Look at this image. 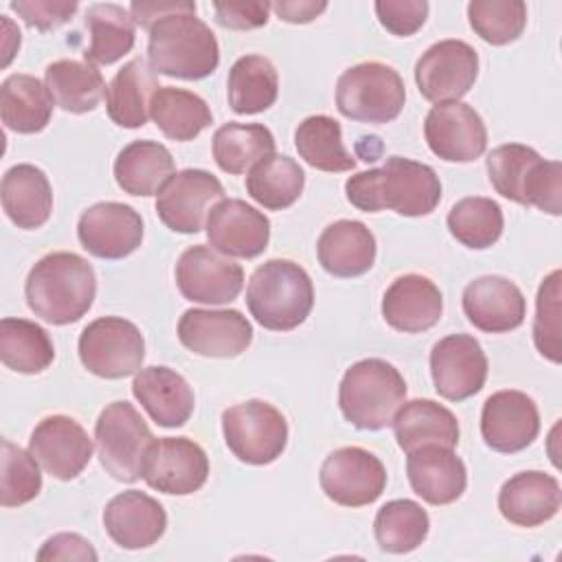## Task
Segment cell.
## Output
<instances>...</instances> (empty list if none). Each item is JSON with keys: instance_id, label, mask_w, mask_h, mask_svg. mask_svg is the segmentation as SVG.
I'll list each match as a JSON object with an SVG mask.
<instances>
[{"instance_id": "obj_1", "label": "cell", "mask_w": 562, "mask_h": 562, "mask_svg": "<svg viewBox=\"0 0 562 562\" xmlns=\"http://www.w3.org/2000/svg\"><path fill=\"white\" fill-rule=\"evenodd\" d=\"M345 193L364 213L391 209L406 217H422L439 204L441 182L430 165L391 156L382 167L351 176L345 182Z\"/></svg>"}, {"instance_id": "obj_2", "label": "cell", "mask_w": 562, "mask_h": 562, "mask_svg": "<svg viewBox=\"0 0 562 562\" xmlns=\"http://www.w3.org/2000/svg\"><path fill=\"white\" fill-rule=\"evenodd\" d=\"M24 294L31 312L50 325L77 323L94 303V268L75 252H48L29 272Z\"/></svg>"}, {"instance_id": "obj_3", "label": "cell", "mask_w": 562, "mask_h": 562, "mask_svg": "<svg viewBox=\"0 0 562 562\" xmlns=\"http://www.w3.org/2000/svg\"><path fill=\"white\" fill-rule=\"evenodd\" d=\"M149 66L158 75L198 81L215 72L220 46L213 31L195 18V11L171 13L149 26Z\"/></svg>"}, {"instance_id": "obj_4", "label": "cell", "mask_w": 562, "mask_h": 562, "mask_svg": "<svg viewBox=\"0 0 562 562\" xmlns=\"http://www.w3.org/2000/svg\"><path fill=\"white\" fill-rule=\"evenodd\" d=\"M487 176L503 198L538 206L549 215L562 213V165L544 160L536 149L507 143L494 147L485 158Z\"/></svg>"}, {"instance_id": "obj_5", "label": "cell", "mask_w": 562, "mask_h": 562, "mask_svg": "<svg viewBox=\"0 0 562 562\" xmlns=\"http://www.w3.org/2000/svg\"><path fill=\"white\" fill-rule=\"evenodd\" d=\"M246 305L261 327L270 331H290L312 312V279L290 259H268L248 281Z\"/></svg>"}, {"instance_id": "obj_6", "label": "cell", "mask_w": 562, "mask_h": 562, "mask_svg": "<svg viewBox=\"0 0 562 562\" xmlns=\"http://www.w3.org/2000/svg\"><path fill=\"white\" fill-rule=\"evenodd\" d=\"M406 382L386 360L364 358L351 364L338 386V406L360 430L386 428L404 404Z\"/></svg>"}, {"instance_id": "obj_7", "label": "cell", "mask_w": 562, "mask_h": 562, "mask_svg": "<svg viewBox=\"0 0 562 562\" xmlns=\"http://www.w3.org/2000/svg\"><path fill=\"white\" fill-rule=\"evenodd\" d=\"M406 88L395 68L362 61L347 68L336 81V108L358 123H389L400 116Z\"/></svg>"}, {"instance_id": "obj_8", "label": "cell", "mask_w": 562, "mask_h": 562, "mask_svg": "<svg viewBox=\"0 0 562 562\" xmlns=\"http://www.w3.org/2000/svg\"><path fill=\"white\" fill-rule=\"evenodd\" d=\"M222 432L228 450L244 463L268 465L288 443V422L263 400H248L222 413Z\"/></svg>"}, {"instance_id": "obj_9", "label": "cell", "mask_w": 562, "mask_h": 562, "mask_svg": "<svg viewBox=\"0 0 562 562\" xmlns=\"http://www.w3.org/2000/svg\"><path fill=\"white\" fill-rule=\"evenodd\" d=\"M94 441L105 472L116 481L134 483L140 479L143 457L154 435L130 402H112L94 424Z\"/></svg>"}, {"instance_id": "obj_10", "label": "cell", "mask_w": 562, "mask_h": 562, "mask_svg": "<svg viewBox=\"0 0 562 562\" xmlns=\"http://www.w3.org/2000/svg\"><path fill=\"white\" fill-rule=\"evenodd\" d=\"M79 360L99 378L121 380L140 371L145 338L132 321L101 316L83 327L79 336Z\"/></svg>"}, {"instance_id": "obj_11", "label": "cell", "mask_w": 562, "mask_h": 562, "mask_svg": "<svg viewBox=\"0 0 562 562\" xmlns=\"http://www.w3.org/2000/svg\"><path fill=\"white\" fill-rule=\"evenodd\" d=\"M140 479L162 494L187 496L209 479V457L187 437H160L147 446Z\"/></svg>"}, {"instance_id": "obj_12", "label": "cell", "mask_w": 562, "mask_h": 562, "mask_svg": "<svg viewBox=\"0 0 562 562\" xmlns=\"http://www.w3.org/2000/svg\"><path fill=\"white\" fill-rule=\"evenodd\" d=\"M321 490L342 507H362L378 501L386 487L382 461L358 446L338 448L321 465Z\"/></svg>"}, {"instance_id": "obj_13", "label": "cell", "mask_w": 562, "mask_h": 562, "mask_svg": "<svg viewBox=\"0 0 562 562\" xmlns=\"http://www.w3.org/2000/svg\"><path fill=\"white\" fill-rule=\"evenodd\" d=\"M479 75V55L463 40H441L426 48L415 64V83L432 103L459 101Z\"/></svg>"}, {"instance_id": "obj_14", "label": "cell", "mask_w": 562, "mask_h": 562, "mask_svg": "<svg viewBox=\"0 0 562 562\" xmlns=\"http://www.w3.org/2000/svg\"><path fill=\"white\" fill-rule=\"evenodd\" d=\"M176 283L187 301L224 305L239 296L244 288V270L217 250L198 244L180 255L176 263Z\"/></svg>"}, {"instance_id": "obj_15", "label": "cell", "mask_w": 562, "mask_h": 562, "mask_svg": "<svg viewBox=\"0 0 562 562\" xmlns=\"http://www.w3.org/2000/svg\"><path fill=\"white\" fill-rule=\"evenodd\" d=\"M430 375L435 391L461 402L476 395L487 378V358L481 342L470 334H450L432 345Z\"/></svg>"}, {"instance_id": "obj_16", "label": "cell", "mask_w": 562, "mask_h": 562, "mask_svg": "<svg viewBox=\"0 0 562 562\" xmlns=\"http://www.w3.org/2000/svg\"><path fill=\"white\" fill-rule=\"evenodd\" d=\"M224 200L222 182L204 169H184L169 178L156 200L160 222L173 233L191 235L204 224L206 211Z\"/></svg>"}, {"instance_id": "obj_17", "label": "cell", "mask_w": 562, "mask_h": 562, "mask_svg": "<svg viewBox=\"0 0 562 562\" xmlns=\"http://www.w3.org/2000/svg\"><path fill=\"white\" fill-rule=\"evenodd\" d=\"M424 136L430 151L448 162L476 160L487 147L481 114L461 101L432 105L424 121Z\"/></svg>"}, {"instance_id": "obj_18", "label": "cell", "mask_w": 562, "mask_h": 562, "mask_svg": "<svg viewBox=\"0 0 562 562\" xmlns=\"http://www.w3.org/2000/svg\"><path fill=\"white\" fill-rule=\"evenodd\" d=\"M180 342L206 358H235L252 342V325L239 310H187L178 321Z\"/></svg>"}, {"instance_id": "obj_19", "label": "cell", "mask_w": 562, "mask_h": 562, "mask_svg": "<svg viewBox=\"0 0 562 562\" xmlns=\"http://www.w3.org/2000/svg\"><path fill=\"white\" fill-rule=\"evenodd\" d=\"M29 452L55 479L70 481L83 472L92 457V439L68 415H48L31 432Z\"/></svg>"}, {"instance_id": "obj_20", "label": "cell", "mask_w": 562, "mask_h": 562, "mask_svg": "<svg viewBox=\"0 0 562 562\" xmlns=\"http://www.w3.org/2000/svg\"><path fill=\"white\" fill-rule=\"evenodd\" d=\"M77 237L99 259H123L140 246L143 220L130 204L99 202L81 213Z\"/></svg>"}, {"instance_id": "obj_21", "label": "cell", "mask_w": 562, "mask_h": 562, "mask_svg": "<svg viewBox=\"0 0 562 562\" xmlns=\"http://www.w3.org/2000/svg\"><path fill=\"white\" fill-rule=\"evenodd\" d=\"M540 432L536 402L522 391H496L481 411L483 441L496 452H520L533 443Z\"/></svg>"}, {"instance_id": "obj_22", "label": "cell", "mask_w": 562, "mask_h": 562, "mask_svg": "<svg viewBox=\"0 0 562 562\" xmlns=\"http://www.w3.org/2000/svg\"><path fill=\"white\" fill-rule=\"evenodd\" d=\"M206 237L226 257H259L270 241V220L244 200H220L206 215Z\"/></svg>"}, {"instance_id": "obj_23", "label": "cell", "mask_w": 562, "mask_h": 562, "mask_svg": "<svg viewBox=\"0 0 562 562\" xmlns=\"http://www.w3.org/2000/svg\"><path fill=\"white\" fill-rule=\"evenodd\" d=\"M461 303L468 321L487 334H505L520 327L527 310L520 288L498 274H485L470 281Z\"/></svg>"}, {"instance_id": "obj_24", "label": "cell", "mask_w": 562, "mask_h": 562, "mask_svg": "<svg viewBox=\"0 0 562 562\" xmlns=\"http://www.w3.org/2000/svg\"><path fill=\"white\" fill-rule=\"evenodd\" d=\"M406 474L413 492L430 505H450L465 492V463L454 448L428 443L408 452Z\"/></svg>"}, {"instance_id": "obj_25", "label": "cell", "mask_w": 562, "mask_h": 562, "mask_svg": "<svg viewBox=\"0 0 562 562\" xmlns=\"http://www.w3.org/2000/svg\"><path fill=\"white\" fill-rule=\"evenodd\" d=\"M108 536L123 549H145L160 540L167 529L162 505L145 492L127 490L110 498L103 509Z\"/></svg>"}, {"instance_id": "obj_26", "label": "cell", "mask_w": 562, "mask_h": 562, "mask_svg": "<svg viewBox=\"0 0 562 562\" xmlns=\"http://www.w3.org/2000/svg\"><path fill=\"white\" fill-rule=\"evenodd\" d=\"M441 292L424 274L397 277L382 299L384 321L404 334H419L435 327L441 318Z\"/></svg>"}, {"instance_id": "obj_27", "label": "cell", "mask_w": 562, "mask_h": 562, "mask_svg": "<svg viewBox=\"0 0 562 562\" xmlns=\"http://www.w3.org/2000/svg\"><path fill=\"white\" fill-rule=\"evenodd\" d=\"M132 393L147 415L162 428H178L189 422L195 395L189 382L169 367H145L134 375Z\"/></svg>"}, {"instance_id": "obj_28", "label": "cell", "mask_w": 562, "mask_h": 562, "mask_svg": "<svg viewBox=\"0 0 562 562\" xmlns=\"http://www.w3.org/2000/svg\"><path fill=\"white\" fill-rule=\"evenodd\" d=\"M562 492L555 476L527 470L507 479L498 492V509L505 520L518 527H538L560 509Z\"/></svg>"}, {"instance_id": "obj_29", "label": "cell", "mask_w": 562, "mask_h": 562, "mask_svg": "<svg viewBox=\"0 0 562 562\" xmlns=\"http://www.w3.org/2000/svg\"><path fill=\"white\" fill-rule=\"evenodd\" d=\"M375 250L373 233L358 220H338L329 224L316 244L323 270L340 279L369 272L375 261Z\"/></svg>"}, {"instance_id": "obj_30", "label": "cell", "mask_w": 562, "mask_h": 562, "mask_svg": "<svg viewBox=\"0 0 562 562\" xmlns=\"http://www.w3.org/2000/svg\"><path fill=\"white\" fill-rule=\"evenodd\" d=\"M2 209L18 228H40L53 211V189L46 173L29 162L15 165L2 176Z\"/></svg>"}, {"instance_id": "obj_31", "label": "cell", "mask_w": 562, "mask_h": 562, "mask_svg": "<svg viewBox=\"0 0 562 562\" xmlns=\"http://www.w3.org/2000/svg\"><path fill=\"white\" fill-rule=\"evenodd\" d=\"M158 88L154 68L140 57L130 59L121 70H116L105 90L108 116L121 127H143L149 119L151 97Z\"/></svg>"}, {"instance_id": "obj_32", "label": "cell", "mask_w": 562, "mask_h": 562, "mask_svg": "<svg viewBox=\"0 0 562 562\" xmlns=\"http://www.w3.org/2000/svg\"><path fill=\"white\" fill-rule=\"evenodd\" d=\"M391 424L397 446L406 454L428 443H439L448 448H454L459 443V422L454 413L437 404L435 400L404 402Z\"/></svg>"}, {"instance_id": "obj_33", "label": "cell", "mask_w": 562, "mask_h": 562, "mask_svg": "<svg viewBox=\"0 0 562 562\" xmlns=\"http://www.w3.org/2000/svg\"><path fill=\"white\" fill-rule=\"evenodd\" d=\"M176 173L171 151L156 140H132L114 160V180L130 195H154Z\"/></svg>"}, {"instance_id": "obj_34", "label": "cell", "mask_w": 562, "mask_h": 562, "mask_svg": "<svg viewBox=\"0 0 562 562\" xmlns=\"http://www.w3.org/2000/svg\"><path fill=\"white\" fill-rule=\"evenodd\" d=\"M44 83L55 101L66 112H92L105 97L103 75L90 61L57 59L46 66Z\"/></svg>"}, {"instance_id": "obj_35", "label": "cell", "mask_w": 562, "mask_h": 562, "mask_svg": "<svg viewBox=\"0 0 562 562\" xmlns=\"http://www.w3.org/2000/svg\"><path fill=\"white\" fill-rule=\"evenodd\" d=\"M53 97L37 77L9 75L0 86V116L18 134L42 132L53 114Z\"/></svg>"}, {"instance_id": "obj_36", "label": "cell", "mask_w": 562, "mask_h": 562, "mask_svg": "<svg viewBox=\"0 0 562 562\" xmlns=\"http://www.w3.org/2000/svg\"><path fill=\"white\" fill-rule=\"evenodd\" d=\"M86 26L90 33V46L83 55L90 64L110 66L134 48V20L121 4L99 2L88 7Z\"/></svg>"}, {"instance_id": "obj_37", "label": "cell", "mask_w": 562, "mask_h": 562, "mask_svg": "<svg viewBox=\"0 0 562 562\" xmlns=\"http://www.w3.org/2000/svg\"><path fill=\"white\" fill-rule=\"evenodd\" d=\"M305 187V171L301 165L281 154H270L259 160L246 176L248 195L268 211H283L292 206Z\"/></svg>"}, {"instance_id": "obj_38", "label": "cell", "mask_w": 562, "mask_h": 562, "mask_svg": "<svg viewBox=\"0 0 562 562\" xmlns=\"http://www.w3.org/2000/svg\"><path fill=\"white\" fill-rule=\"evenodd\" d=\"M279 94L274 64L263 55H244L228 70V105L237 114H259Z\"/></svg>"}, {"instance_id": "obj_39", "label": "cell", "mask_w": 562, "mask_h": 562, "mask_svg": "<svg viewBox=\"0 0 562 562\" xmlns=\"http://www.w3.org/2000/svg\"><path fill=\"white\" fill-rule=\"evenodd\" d=\"M149 116L158 130L171 140H193L202 130L213 123L206 101L182 88H158L151 97Z\"/></svg>"}, {"instance_id": "obj_40", "label": "cell", "mask_w": 562, "mask_h": 562, "mask_svg": "<svg viewBox=\"0 0 562 562\" xmlns=\"http://www.w3.org/2000/svg\"><path fill=\"white\" fill-rule=\"evenodd\" d=\"M270 154H274V136L266 125L226 123L213 134V158L226 173H246Z\"/></svg>"}, {"instance_id": "obj_41", "label": "cell", "mask_w": 562, "mask_h": 562, "mask_svg": "<svg viewBox=\"0 0 562 562\" xmlns=\"http://www.w3.org/2000/svg\"><path fill=\"white\" fill-rule=\"evenodd\" d=\"M299 156L318 171H351L356 158L342 145L340 123L327 114H314L299 123L294 132Z\"/></svg>"}, {"instance_id": "obj_42", "label": "cell", "mask_w": 562, "mask_h": 562, "mask_svg": "<svg viewBox=\"0 0 562 562\" xmlns=\"http://www.w3.org/2000/svg\"><path fill=\"white\" fill-rule=\"evenodd\" d=\"M0 358L18 373H40L55 360V347L44 327L24 318L0 321Z\"/></svg>"}, {"instance_id": "obj_43", "label": "cell", "mask_w": 562, "mask_h": 562, "mask_svg": "<svg viewBox=\"0 0 562 562\" xmlns=\"http://www.w3.org/2000/svg\"><path fill=\"white\" fill-rule=\"evenodd\" d=\"M430 529L426 509L408 498H395L384 503L373 520V533L382 551L408 553L417 549Z\"/></svg>"}, {"instance_id": "obj_44", "label": "cell", "mask_w": 562, "mask_h": 562, "mask_svg": "<svg viewBox=\"0 0 562 562\" xmlns=\"http://www.w3.org/2000/svg\"><path fill=\"white\" fill-rule=\"evenodd\" d=\"M446 222L450 235L474 250L490 248L503 235V211L492 198L483 195L459 200Z\"/></svg>"}, {"instance_id": "obj_45", "label": "cell", "mask_w": 562, "mask_h": 562, "mask_svg": "<svg viewBox=\"0 0 562 562\" xmlns=\"http://www.w3.org/2000/svg\"><path fill=\"white\" fill-rule=\"evenodd\" d=\"M468 20L483 42L505 46L522 35L527 4L522 0H472L468 4Z\"/></svg>"}, {"instance_id": "obj_46", "label": "cell", "mask_w": 562, "mask_h": 562, "mask_svg": "<svg viewBox=\"0 0 562 562\" xmlns=\"http://www.w3.org/2000/svg\"><path fill=\"white\" fill-rule=\"evenodd\" d=\"M42 490V474L31 452L2 439V474H0V505L20 507L33 501Z\"/></svg>"}, {"instance_id": "obj_47", "label": "cell", "mask_w": 562, "mask_h": 562, "mask_svg": "<svg viewBox=\"0 0 562 562\" xmlns=\"http://www.w3.org/2000/svg\"><path fill=\"white\" fill-rule=\"evenodd\" d=\"M560 270L542 279L533 316L536 349L551 362H560Z\"/></svg>"}, {"instance_id": "obj_48", "label": "cell", "mask_w": 562, "mask_h": 562, "mask_svg": "<svg viewBox=\"0 0 562 562\" xmlns=\"http://www.w3.org/2000/svg\"><path fill=\"white\" fill-rule=\"evenodd\" d=\"M428 9L430 7L426 0H378L375 2V15L380 24L397 37H408L417 33L428 18Z\"/></svg>"}, {"instance_id": "obj_49", "label": "cell", "mask_w": 562, "mask_h": 562, "mask_svg": "<svg viewBox=\"0 0 562 562\" xmlns=\"http://www.w3.org/2000/svg\"><path fill=\"white\" fill-rule=\"evenodd\" d=\"M9 7L24 20V24L37 31H50L66 24L79 9L77 2L66 0H18Z\"/></svg>"}, {"instance_id": "obj_50", "label": "cell", "mask_w": 562, "mask_h": 562, "mask_svg": "<svg viewBox=\"0 0 562 562\" xmlns=\"http://www.w3.org/2000/svg\"><path fill=\"white\" fill-rule=\"evenodd\" d=\"M215 22L224 29L248 31L259 29L268 22L270 2H215Z\"/></svg>"}, {"instance_id": "obj_51", "label": "cell", "mask_w": 562, "mask_h": 562, "mask_svg": "<svg viewBox=\"0 0 562 562\" xmlns=\"http://www.w3.org/2000/svg\"><path fill=\"white\" fill-rule=\"evenodd\" d=\"M37 560H97V551L79 533H57L42 544Z\"/></svg>"}, {"instance_id": "obj_52", "label": "cell", "mask_w": 562, "mask_h": 562, "mask_svg": "<svg viewBox=\"0 0 562 562\" xmlns=\"http://www.w3.org/2000/svg\"><path fill=\"white\" fill-rule=\"evenodd\" d=\"M182 11H195V2L189 0H136L130 4V13L134 24L143 26L149 31V26L171 13H182Z\"/></svg>"}, {"instance_id": "obj_53", "label": "cell", "mask_w": 562, "mask_h": 562, "mask_svg": "<svg viewBox=\"0 0 562 562\" xmlns=\"http://www.w3.org/2000/svg\"><path fill=\"white\" fill-rule=\"evenodd\" d=\"M327 9V2H314V0H281L272 4V11L279 15V20L290 24H307L314 18H318Z\"/></svg>"}, {"instance_id": "obj_54", "label": "cell", "mask_w": 562, "mask_h": 562, "mask_svg": "<svg viewBox=\"0 0 562 562\" xmlns=\"http://www.w3.org/2000/svg\"><path fill=\"white\" fill-rule=\"evenodd\" d=\"M2 24L7 26V37H4V59H2V66H7L9 61H11V57H13V53L20 48V31L18 29H13V24H11V20L9 18H2Z\"/></svg>"}]
</instances>
